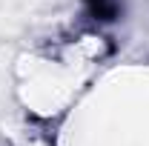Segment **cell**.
<instances>
[{
	"label": "cell",
	"instance_id": "cell-1",
	"mask_svg": "<svg viewBox=\"0 0 149 146\" xmlns=\"http://www.w3.org/2000/svg\"><path fill=\"white\" fill-rule=\"evenodd\" d=\"M83 3H86V9H89L97 20H115L118 12H120L118 0H83Z\"/></svg>",
	"mask_w": 149,
	"mask_h": 146
}]
</instances>
